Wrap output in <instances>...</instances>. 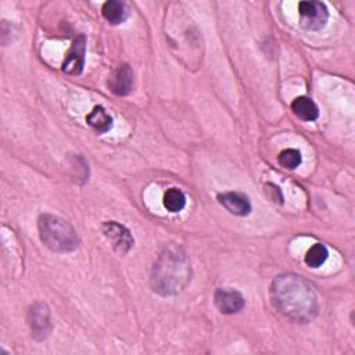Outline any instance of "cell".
Listing matches in <instances>:
<instances>
[{"label": "cell", "mask_w": 355, "mask_h": 355, "mask_svg": "<svg viewBox=\"0 0 355 355\" xmlns=\"http://www.w3.org/2000/svg\"><path fill=\"white\" fill-rule=\"evenodd\" d=\"M269 293L275 309L293 322L308 323L319 312L318 295L312 284L302 276L279 275L273 279Z\"/></svg>", "instance_id": "1"}, {"label": "cell", "mask_w": 355, "mask_h": 355, "mask_svg": "<svg viewBox=\"0 0 355 355\" xmlns=\"http://www.w3.org/2000/svg\"><path fill=\"white\" fill-rule=\"evenodd\" d=\"M191 276L189 258L182 247L169 244L158 255L151 270V288L159 295H176L184 290Z\"/></svg>", "instance_id": "2"}, {"label": "cell", "mask_w": 355, "mask_h": 355, "mask_svg": "<svg viewBox=\"0 0 355 355\" xmlns=\"http://www.w3.org/2000/svg\"><path fill=\"white\" fill-rule=\"evenodd\" d=\"M42 243L54 252H71L79 245V237L71 223L51 214H42L37 219Z\"/></svg>", "instance_id": "3"}, {"label": "cell", "mask_w": 355, "mask_h": 355, "mask_svg": "<svg viewBox=\"0 0 355 355\" xmlns=\"http://www.w3.org/2000/svg\"><path fill=\"white\" fill-rule=\"evenodd\" d=\"M298 14L300 24L308 31L322 29L329 19V11L320 1H301L298 4Z\"/></svg>", "instance_id": "4"}, {"label": "cell", "mask_w": 355, "mask_h": 355, "mask_svg": "<svg viewBox=\"0 0 355 355\" xmlns=\"http://www.w3.org/2000/svg\"><path fill=\"white\" fill-rule=\"evenodd\" d=\"M28 323L32 331V336L36 340H43L49 336L51 330L50 323V309L43 302H35L28 312Z\"/></svg>", "instance_id": "5"}, {"label": "cell", "mask_w": 355, "mask_h": 355, "mask_svg": "<svg viewBox=\"0 0 355 355\" xmlns=\"http://www.w3.org/2000/svg\"><path fill=\"white\" fill-rule=\"evenodd\" d=\"M103 232H104V236L111 243L112 248L118 254L125 255L133 247V237L130 232L121 223L115 220H108L103 225Z\"/></svg>", "instance_id": "6"}, {"label": "cell", "mask_w": 355, "mask_h": 355, "mask_svg": "<svg viewBox=\"0 0 355 355\" xmlns=\"http://www.w3.org/2000/svg\"><path fill=\"white\" fill-rule=\"evenodd\" d=\"M85 50H86V37L79 35L72 42L69 50L65 54L62 61V71L68 75H79L83 71L85 65Z\"/></svg>", "instance_id": "7"}, {"label": "cell", "mask_w": 355, "mask_h": 355, "mask_svg": "<svg viewBox=\"0 0 355 355\" xmlns=\"http://www.w3.org/2000/svg\"><path fill=\"white\" fill-rule=\"evenodd\" d=\"M214 302L220 313L233 315L244 308V297L233 288H218L214 294Z\"/></svg>", "instance_id": "8"}, {"label": "cell", "mask_w": 355, "mask_h": 355, "mask_svg": "<svg viewBox=\"0 0 355 355\" xmlns=\"http://www.w3.org/2000/svg\"><path fill=\"white\" fill-rule=\"evenodd\" d=\"M108 87L116 96H126L133 89V71L128 64L115 68L108 78Z\"/></svg>", "instance_id": "9"}, {"label": "cell", "mask_w": 355, "mask_h": 355, "mask_svg": "<svg viewBox=\"0 0 355 355\" xmlns=\"http://www.w3.org/2000/svg\"><path fill=\"white\" fill-rule=\"evenodd\" d=\"M219 204L233 215L245 216L251 212V202L248 197L239 191H226L218 194Z\"/></svg>", "instance_id": "10"}, {"label": "cell", "mask_w": 355, "mask_h": 355, "mask_svg": "<svg viewBox=\"0 0 355 355\" xmlns=\"http://www.w3.org/2000/svg\"><path fill=\"white\" fill-rule=\"evenodd\" d=\"M291 110L300 119L306 121V122H312L319 116L318 105L313 103V100H311L309 97H305V96L297 97L291 103Z\"/></svg>", "instance_id": "11"}, {"label": "cell", "mask_w": 355, "mask_h": 355, "mask_svg": "<svg viewBox=\"0 0 355 355\" xmlns=\"http://www.w3.org/2000/svg\"><path fill=\"white\" fill-rule=\"evenodd\" d=\"M103 17L111 24V25H119L122 24L128 17V8L126 4L119 0H108L101 7Z\"/></svg>", "instance_id": "12"}, {"label": "cell", "mask_w": 355, "mask_h": 355, "mask_svg": "<svg viewBox=\"0 0 355 355\" xmlns=\"http://www.w3.org/2000/svg\"><path fill=\"white\" fill-rule=\"evenodd\" d=\"M86 122L98 133H105L112 126V118L108 115V112L101 105H96L87 114Z\"/></svg>", "instance_id": "13"}, {"label": "cell", "mask_w": 355, "mask_h": 355, "mask_svg": "<svg viewBox=\"0 0 355 355\" xmlns=\"http://www.w3.org/2000/svg\"><path fill=\"white\" fill-rule=\"evenodd\" d=\"M162 204L169 212H180L186 207V196L179 189L171 187L165 191Z\"/></svg>", "instance_id": "14"}, {"label": "cell", "mask_w": 355, "mask_h": 355, "mask_svg": "<svg viewBox=\"0 0 355 355\" xmlns=\"http://www.w3.org/2000/svg\"><path fill=\"white\" fill-rule=\"evenodd\" d=\"M329 257V251L324 244L316 243L313 244L305 254V263L309 268H319L322 266Z\"/></svg>", "instance_id": "15"}, {"label": "cell", "mask_w": 355, "mask_h": 355, "mask_svg": "<svg viewBox=\"0 0 355 355\" xmlns=\"http://www.w3.org/2000/svg\"><path fill=\"white\" fill-rule=\"evenodd\" d=\"M277 161L280 164V166H283L284 169H295L297 166H300L302 157L301 153L297 148H284L283 151H280V154L277 155Z\"/></svg>", "instance_id": "16"}]
</instances>
